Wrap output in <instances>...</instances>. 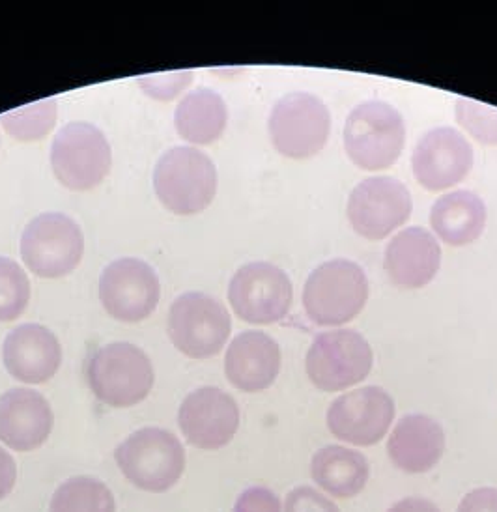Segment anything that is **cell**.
<instances>
[{
    "label": "cell",
    "instance_id": "6da1fadb",
    "mask_svg": "<svg viewBox=\"0 0 497 512\" xmlns=\"http://www.w3.org/2000/svg\"><path fill=\"white\" fill-rule=\"evenodd\" d=\"M367 299V273L346 258L320 264L303 288L305 313L318 326H342L354 320L365 309Z\"/></svg>",
    "mask_w": 497,
    "mask_h": 512
},
{
    "label": "cell",
    "instance_id": "7a4b0ae2",
    "mask_svg": "<svg viewBox=\"0 0 497 512\" xmlns=\"http://www.w3.org/2000/svg\"><path fill=\"white\" fill-rule=\"evenodd\" d=\"M404 139V118L385 101H363L346 118L344 150L363 171H384L395 165Z\"/></svg>",
    "mask_w": 497,
    "mask_h": 512
},
{
    "label": "cell",
    "instance_id": "3957f363",
    "mask_svg": "<svg viewBox=\"0 0 497 512\" xmlns=\"http://www.w3.org/2000/svg\"><path fill=\"white\" fill-rule=\"evenodd\" d=\"M114 460L129 483L144 492H167L182 479L185 449L169 430L148 427L118 445Z\"/></svg>",
    "mask_w": 497,
    "mask_h": 512
},
{
    "label": "cell",
    "instance_id": "277c9868",
    "mask_svg": "<svg viewBox=\"0 0 497 512\" xmlns=\"http://www.w3.org/2000/svg\"><path fill=\"white\" fill-rule=\"evenodd\" d=\"M154 189L161 204L176 215L204 212L217 193L212 159L193 146H176L157 161Z\"/></svg>",
    "mask_w": 497,
    "mask_h": 512
},
{
    "label": "cell",
    "instance_id": "5b68a950",
    "mask_svg": "<svg viewBox=\"0 0 497 512\" xmlns=\"http://www.w3.org/2000/svg\"><path fill=\"white\" fill-rule=\"evenodd\" d=\"M86 378L96 399L111 408H131L146 399L154 387V367L141 348L113 342L94 352Z\"/></svg>",
    "mask_w": 497,
    "mask_h": 512
},
{
    "label": "cell",
    "instance_id": "8992f818",
    "mask_svg": "<svg viewBox=\"0 0 497 512\" xmlns=\"http://www.w3.org/2000/svg\"><path fill=\"white\" fill-rule=\"evenodd\" d=\"M268 129L279 154L290 159H309L326 146L331 114L318 96L292 92L273 105Z\"/></svg>",
    "mask_w": 497,
    "mask_h": 512
},
{
    "label": "cell",
    "instance_id": "52a82bcc",
    "mask_svg": "<svg viewBox=\"0 0 497 512\" xmlns=\"http://www.w3.org/2000/svg\"><path fill=\"white\" fill-rule=\"evenodd\" d=\"M85 253L81 227L64 214H42L21 236V258L43 279H60L75 270Z\"/></svg>",
    "mask_w": 497,
    "mask_h": 512
},
{
    "label": "cell",
    "instance_id": "ba28073f",
    "mask_svg": "<svg viewBox=\"0 0 497 512\" xmlns=\"http://www.w3.org/2000/svg\"><path fill=\"white\" fill-rule=\"evenodd\" d=\"M167 329L184 356L208 359L227 344L232 322L221 301L202 292H185L172 303Z\"/></svg>",
    "mask_w": 497,
    "mask_h": 512
},
{
    "label": "cell",
    "instance_id": "9c48e42d",
    "mask_svg": "<svg viewBox=\"0 0 497 512\" xmlns=\"http://www.w3.org/2000/svg\"><path fill=\"white\" fill-rule=\"evenodd\" d=\"M111 163L113 154L107 137L88 122H71L53 141V172L71 191H88L100 185L111 171Z\"/></svg>",
    "mask_w": 497,
    "mask_h": 512
},
{
    "label": "cell",
    "instance_id": "30bf717a",
    "mask_svg": "<svg viewBox=\"0 0 497 512\" xmlns=\"http://www.w3.org/2000/svg\"><path fill=\"white\" fill-rule=\"evenodd\" d=\"M372 348L355 329H335L314 339L305 367L322 391H342L363 382L372 369Z\"/></svg>",
    "mask_w": 497,
    "mask_h": 512
},
{
    "label": "cell",
    "instance_id": "8fae6325",
    "mask_svg": "<svg viewBox=\"0 0 497 512\" xmlns=\"http://www.w3.org/2000/svg\"><path fill=\"white\" fill-rule=\"evenodd\" d=\"M294 290L290 277L270 262H251L234 273L228 285V301L247 324L268 326L290 311Z\"/></svg>",
    "mask_w": 497,
    "mask_h": 512
},
{
    "label": "cell",
    "instance_id": "7c38bea8",
    "mask_svg": "<svg viewBox=\"0 0 497 512\" xmlns=\"http://www.w3.org/2000/svg\"><path fill=\"white\" fill-rule=\"evenodd\" d=\"M412 195L397 178L376 176L357 184L346 214L355 232L367 240H384L412 215Z\"/></svg>",
    "mask_w": 497,
    "mask_h": 512
},
{
    "label": "cell",
    "instance_id": "4fadbf2b",
    "mask_svg": "<svg viewBox=\"0 0 497 512\" xmlns=\"http://www.w3.org/2000/svg\"><path fill=\"white\" fill-rule=\"evenodd\" d=\"M159 298L161 283L156 270L139 258L114 260L101 273V305L114 320L142 322L156 311Z\"/></svg>",
    "mask_w": 497,
    "mask_h": 512
},
{
    "label": "cell",
    "instance_id": "5bb4252c",
    "mask_svg": "<svg viewBox=\"0 0 497 512\" xmlns=\"http://www.w3.org/2000/svg\"><path fill=\"white\" fill-rule=\"evenodd\" d=\"M395 419V402L382 387L354 389L327 410V428L339 440L370 447L384 440Z\"/></svg>",
    "mask_w": 497,
    "mask_h": 512
},
{
    "label": "cell",
    "instance_id": "9a60e30c",
    "mask_svg": "<svg viewBox=\"0 0 497 512\" xmlns=\"http://www.w3.org/2000/svg\"><path fill=\"white\" fill-rule=\"evenodd\" d=\"M178 425L191 445L204 451H217L236 436L240 408L223 389L200 387L182 402Z\"/></svg>",
    "mask_w": 497,
    "mask_h": 512
},
{
    "label": "cell",
    "instance_id": "2e32d148",
    "mask_svg": "<svg viewBox=\"0 0 497 512\" xmlns=\"http://www.w3.org/2000/svg\"><path fill=\"white\" fill-rule=\"evenodd\" d=\"M412 169L425 189L445 191L473 169V146L455 128L430 129L413 150Z\"/></svg>",
    "mask_w": 497,
    "mask_h": 512
},
{
    "label": "cell",
    "instance_id": "e0dca14e",
    "mask_svg": "<svg viewBox=\"0 0 497 512\" xmlns=\"http://www.w3.org/2000/svg\"><path fill=\"white\" fill-rule=\"evenodd\" d=\"M53 425V410L38 391L17 387L0 397V441L17 453L40 449Z\"/></svg>",
    "mask_w": 497,
    "mask_h": 512
},
{
    "label": "cell",
    "instance_id": "ac0fdd59",
    "mask_svg": "<svg viewBox=\"0 0 497 512\" xmlns=\"http://www.w3.org/2000/svg\"><path fill=\"white\" fill-rule=\"evenodd\" d=\"M2 359L6 370L23 384H45L62 365L57 335L40 324H23L4 341Z\"/></svg>",
    "mask_w": 497,
    "mask_h": 512
},
{
    "label": "cell",
    "instance_id": "d6986e66",
    "mask_svg": "<svg viewBox=\"0 0 497 512\" xmlns=\"http://www.w3.org/2000/svg\"><path fill=\"white\" fill-rule=\"evenodd\" d=\"M281 370V348L262 331H243L228 346L225 374L228 382L245 393H258L273 385Z\"/></svg>",
    "mask_w": 497,
    "mask_h": 512
},
{
    "label": "cell",
    "instance_id": "ffe728a7",
    "mask_svg": "<svg viewBox=\"0 0 497 512\" xmlns=\"http://www.w3.org/2000/svg\"><path fill=\"white\" fill-rule=\"evenodd\" d=\"M441 247L432 232L421 227L400 230L385 249L384 268L391 283L423 288L440 270Z\"/></svg>",
    "mask_w": 497,
    "mask_h": 512
},
{
    "label": "cell",
    "instance_id": "44dd1931",
    "mask_svg": "<svg viewBox=\"0 0 497 512\" xmlns=\"http://www.w3.org/2000/svg\"><path fill=\"white\" fill-rule=\"evenodd\" d=\"M445 451V432L428 415H404L387 441V455L398 470L426 473L432 470Z\"/></svg>",
    "mask_w": 497,
    "mask_h": 512
},
{
    "label": "cell",
    "instance_id": "7402d4cb",
    "mask_svg": "<svg viewBox=\"0 0 497 512\" xmlns=\"http://www.w3.org/2000/svg\"><path fill=\"white\" fill-rule=\"evenodd\" d=\"M430 225L441 242L453 247L473 243L486 227L484 200L471 191H453L434 202Z\"/></svg>",
    "mask_w": 497,
    "mask_h": 512
},
{
    "label": "cell",
    "instance_id": "603a6c76",
    "mask_svg": "<svg viewBox=\"0 0 497 512\" xmlns=\"http://www.w3.org/2000/svg\"><path fill=\"white\" fill-rule=\"evenodd\" d=\"M313 481L335 498H355L369 483V460L341 445H327L313 456Z\"/></svg>",
    "mask_w": 497,
    "mask_h": 512
},
{
    "label": "cell",
    "instance_id": "cb8c5ba5",
    "mask_svg": "<svg viewBox=\"0 0 497 512\" xmlns=\"http://www.w3.org/2000/svg\"><path fill=\"white\" fill-rule=\"evenodd\" d=\"M228 111L225 100L212 88H197L184 96L174 111L178 135L191 144H212L225 133Z\"/></svg>",
    "mask_w": 497,
    "mask_h": 512
},
{
    "label": "cell",
    "instance_id": "d4e9b609",
    "mask_svg": "<svg viewBox=\"0 0 497 512\" xmlns=\"http://www.w3.org/2000/svg\"><path fill=\"white\" fill-rule=\"evenodd\" d=\"M49 512H116L113 492L92 477H75L60 484Z\"/></svg>",
    "mask_w": 497,
    "mask_h": 512
},
{
    "label": "cell",
    "instance_id": "484cf974",
    "mask_svg": "<svg viewBox=\"0 0 497 512\" xmlns=\"http://www.w3.org/2000/svg\"><path fill=\"white\" fill-rule=\"evenodd\" d=\"M57 122V100L36 101L0 116V124L17 141L32 143L45 137Z\"/></svg>",
    "mask_w": 497,
    "mask_h": 512
},
{
    "label": "cell",
    "instance_id": "4316f807",
    "mask_svg": "<svg viewBox=\"0 0 497 512\" xmlns=\"http://www.w3.org/2000/svg\"><path fill=\"white\" fill-rule=\"evenodd\" d=\"M30 283L25 270L0 256V322H14L29 307Z\"/></svg>",
    "mask_w": 497,
    "mask_h": 512
},
{
    "label": "cell",
    "instance_id": "83f0119b",
    "mask_svg": "<svg viewBox=\"0 0 497 512\" xmlns=\"http://www.w3.org/2000/svg\"><path fill=\"white\" fill-rule=\"evenodd\" d=\"M456 122L468 131L477 143L497 146V109L481 101L458 98Z\"/></svg>",
    "mask_w": 497,
    "mask_h": 512
},
{
    "label": "cell",
    "instance_id": "f1b7e54d",
    "mask_svg": "<svg viewBox=\"0 0 497 512\" xmlns=\"http://www.w3.org/2000/svg\"><path fill=\"white\" fill-rule=\"evenodd\" d=\"M193 72L156 73L139 77V86L150 98L171 101L191 83Z\"/></svg>",
    "mask_w": 497,
    "mask_h": 512
},
{
    "label": "cell",
    "instance_id": "f546056e",
    "mask_svg": "<svg viewBox=\"0 0 497 512\" xmlns=\"http://www.w3.org/2000/svg\"><path fill=\"white\" fill-rule=\"evenodd\" d=\"M284 512H341L324 494L311 486L294 488L284 501Z\"/></svg>",
    "mask_w": 497,
    "mask_h": 512
},
{
    "label": "cell",
    "instance_id": "4dcf8cb0",
    "mask_svg": "<svg viewBox=\"0 0 497 512\" xmlns=\"http://www.w3.org/2000/svg\"><path fill=\"white\" fill-rule=\"evenodd\" d=\"M281 509V499L264 486L247 488L234 505V512H281Z\"/></svg>",
    "mask_w": 497,
    "mask_h": 512
},
{
    "label": "cell",
    "instance_id": "1f68e13d",
    "mask_svg": "<svg viewBox=\"0 0 497 512\" xmlns=\"http://www.w3.org/2000/svg\"><path fill=\"white\" fill-rule=\"evenodd\" d=\"M456 512H497V488L471 490Z\"/></svg>",
    "mask_w": 497,
    "mask_h": 512
},
{
    "label": "cell",
    "instance_id": "d6a6232c",
    "mask_svg": "<svg viewBox=\"0 0 497 512\" xmlns=\"http://www.w3.org/2000/svg\"><path fill=\"white\" fill-rule=\"evenodd\" d=\"M17 468L14 458L0 447V499L8 498L14 490Z\"/></svg>",
    "mask_w": 497,
    "mask_h": 512
},
{
    "label": "cell",
    "instance_id": "836d02e7",
    "mask_svg": "<svg viewBox=\"0 0 497 512\" xmlns=\"http://www.w3.org/2000/svg\"><path fill=\"white\" fill-rule=\"evenodd\" d=\"M387 512H441L436 503L430 499L406 498L400 499Z\"/></svg>",
    "mask_w": 497,
    "mask_h": 512
}]
</instances>
